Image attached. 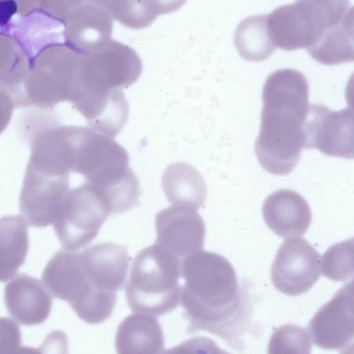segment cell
<instances>
[{"mask_svg": "<svg viewBox=\"0 0 354 354\" xmlns=\"http://www.w3.org/2000/svg\"><path fill=\"white\" fill-rule=\"evenodd\" d=\"M185 280L180 301L188 333L205 330L222 338L236 351L251 317L247 289L239 286L232 264L223 256L202 250L181 261Z\"/></svg>", "mask_w": 354, "mask_h": 354, "instance_id": "obj_1", "label": "cell"}, {"mask_svg": "<svg viewBox=\"0 0 354 354\" xmlns=\"http://www.w3.org/2000/svg\"><path fill=\"white\" fill-rule=\"evenodd\" d=\"M262 100L257 158L268 172L288 174L305 147L304 125L310 105L308 81L295 69L274 71L264 83Z\"/></svg>", "mask_w": 354, "mask_h": 354, "instance_id": "obj_2", "label": "cell"}, {"mask_svg": "<svg viewBox=\"0 0 354 354\" xmlns=\"http://www.w3.org/2000/svg\"><path fill=\"white\" fill-rule=\"evenodd\" d=\"M142 68L141 59L133 48L111 39L97 50L81 55L77 90L71 103L80 113L93 111L134 83Z\"/></svg>", "mask_w": 354, "mask_h": 354, "instance_id": "obj_3", "label": "cell"}, {"mask_svg": "<svg viewBox=\"0 0 354 354\" xmlns=\"http://www.w3.org/2000/svg\"><path fill=\"white\" fill-rule=\"evenodd\" d=\"M180 266L179 258L156 243L140 250L126 284L131 310L161 316L175 309L180 301Z\"/></svg>", "mask_w": 354, "mask_h": 354, "instance_id": "obj_4", "label": "cell"}, {"mask_svg": "<svg viewBox=\"0 0 354 354\" xmlns=\"http://www.w3.org/2000/svg\"><path fill=\"white\" fill-rule=\"evenodd\" d=\"M81 55L64 41H52L30 57L15 105L50 108L71 102L78 80Z\"/></svg>", "mask_w": 354, "mask_h": 354, "instance_id": "obj_5", "label": "cell"}, {"mask_svg": "<svg viewBox=\"0 0 354 354\" xmlns=\"http://www.w3.org/2000/svg\"><path fill=\"white\" fill-rule=\"evenodd\" d=\"M41 279L50 294L67 301L85 322L100 324L111 315L117 293L99 290L91 284L81 252L59 250L48 262Z\"/></svg>", "mask_w": 354, "mask_h": 354, "instance_id": "obj_6", "label": "cell"}, {"mask_svg": "<svg viewBox=\"0 0 354 354\" xmlns=\"http://www.w3.org/2000/svg\"><path fill=\"white\" fill-rule=\"evenodd\" d=\"M111 214L103 192L86 181L69 189L53 225L64 250L75 251L96 237Z\"/></svg>", "mask_w": 354, "mask_h": 354, "instance_id": "obj_7", "label": "cell"}, {"mask_svg": "<svg viewBox=\"0 0 354 354\" xmlns=\"http://www.w3.org/2000/svg\"><path fill=\"white\" fill-rule=\"evenodd\" d=\"M330 19L328 1H297L267 15L268 34L275 48L307 50L319 39Z\"/></svg>", "mask_w": 354, "mask_h": 354, "instance_id": "obj_8", "label": "cell"}, {"mask_svg": "<svg viewBox=\"0 0 354 354\" xmlns=\"http://www.w3.org/2000/svg\"><path fill=\"white\" fill-rule=\"evenodd\" d=\"M320 261L319 254L306 239H286L279 247L271 267L272 283L285 295H301L320 277Z\"/></svg>", "mask_w": 354, "mask_h": 354, "instance_id": "obj_9", "label": "cell"}, {"mask_svg": "<svg viewBox=\"0 0 354 354\" xmlns=\"http://www.w3.org/2000/svg\"><path fill=\"white\" fill-rule=\"evenodd\" d=\"M304 149H317L335 157L353 158V111L310 104L304 125Z\"/></svg>", "mask_w": 354, "mask_h": 354, "instance_id": "obj_10", "label": "cell"}, {"mask_svg": "<svg viewBox=\"0 0 354 354\" xmlns=\"http://www.w3.org/2000/svg\"><path fill=\"white\" fill-rule=\"evenodd\" d=\"M69 191V176L26 167L19 197L20 212L31 227L53 224Z\"/></svg>", "mask_w": 354, "mask_h": 354, "instance_id": "obj_11", "label": "cell"}, {"mask_svg": "<svg viewBox=\"0 0 354 354\" xmlns=\"http://www.w3.org/2000/svg\"><path fill=\"white\" fill-rule=\"evenodd\" d=\"M353 281L342 286L310 319L308 335L313 344L340 352L353 348Z\"/></svg>", "mask_w": 354, "mask_h": 354, "instance_id": "obj_12", "label": "cell"}, {"mask_svg": "<svg viewBox=\"0 0 354 354\" xmlns=\"http://www.w3.org/2000/svg\"><path fill=\"white\" fill-rule=\"evenodd\" d=\"M112 19L104 1H69L62 20L64 42L87 55L112 39Z\"/></svg>", "mask_w": 354, "mask_h": 354, "instance_id": "obj_13", "label": "cell"}, {"mask_svg": "<svg viewBox=\"0 0 354 354\" xmlns=\"http://www.w3.org/2000/svg\"><path fill=\"white\" fill-rule=\"evenodd\" d=\"M156 243L171 252L181 261L203 249L205 227L196 209L172 205L160 211L155 219Z\"/></svg>", "mask_w": 354, "mask_h": 354, "instance_id": "obj_14", "label": "cell"}, {"mask_svg": "<svg viewBox=\"0 0 354 354\" xmlns=\"http://www.w3.org/2000/svg\"><path fill=\"white\" fill-rule=\"evenodd\" d=\"M81 253L87 277L94 288L114 293L123 288L129 267L126 246L104 242Z\"/></svg>", "mask_w": 354, "mask_h": 354, "instance_id": "obj_15", "label": "cell"}, {"mask_svg": "<svg viewBox=\"0 0 354 354\" xmlns=\"http://www.w3.org/2000/svg\"><path fill=\"white\" fill-rule=\"evenodd\" d=\"M4 300L9 314L24 325H37L48 318L52 298L35 277L19 274L5 287Z\"/></svg>", "mask_w": 354, "mask_h": 354, "instance_id": "obj_16", "label": "cell"}, {"mask_svg": "<svg viewBox=\"0 0 354 354\" xmlns=\"http://www.w3.org/2000/svg\"><path fill=\"white\" fill-rule=\"evenodd\" d=\"M262 214L267 226L282 238L304 234L312 220L308 202L290 189H280L268 196Z\"/></svg>", "mask_w": 354, "mask_h": 354, "instance_id": "obj_17", "label": "cell"}, {"mask_svg": "<svg viewBox=\"0 0 354 354\" xmlns=\"http://www.w3.org/2000/svg\"><path fill=\"white\" fill-rule=\"evenodd\" d=\"M164 342L163 332L156 317L134 313L118 325L115 346L118 354H161Z\"/></svg>", "mask_w": 354, "mask_h": 354, "instance_id": "obj_18", "label": "cell"}, {"mask_svg": "<svg viewBox=\"0 0 354 354\" xmlns=\"http://www.w3.org/2000/svg\"><path fill=\"white\" fill-rule=\"evenodd\" d=\"M162 187L173 205L199 209L205 201L207 187L201 174L187 163L169 165L162 176Z\"/></svg>", "mask_w": 354, "mask_h": 354, "instance_id": "obj_19", "label": "cell"}, {"mask_svg": "<svg viewBox=\"0 0 354 354\" xmlns=\"http://www.w3.org/2000/svg\"><path fill=\"white\" fill-rule=\"evenodd\" d=\"M28 250V229L19 215L0 218V281L13 277L25 261Z\"/></svg>", "mask_w": 354, "mask_h": 354, "instance_id": "obj_20", "label": "cell"}, {"mask_svg": "<svg viewBox=\"0 0 354 354\" xmlns=\"http://www.w3.org/2000/svg\"><path fill=\"white\" fill-rule=\"evenodd\" d=\"M307 52L315 60L325 65L353 62V11L328 27Z\"/></svg>", "mask_w": 354, "mask_h": 354, "instance_id": "obj_21", "label": "cell"}, {"mask_svg": "<svg viewBox=\"0 0 354 354\" xmlns=\"http://www.w3.org/2000/svg\"><path fill=\"white\" fill-rule=\"evenodd\" d=\"M234 42L240 56L248 61L260 62L270 57L275 46L268 34L267 15L242 20L235 30Z\"/></svg>", "mask_w": 354, "mask_h": 354, "instance_id": "obj_22", "label": "cell"}, {"mask_svg": "<svg viewBox=\"0 0 354 354\" xmlns=\"http://www.w3.org/2000/svg\"><path fill=\"white\" fill-rule=\"evenodd\" d=\"M183 3L184 1H104L112 18L132 28L148 26L157 16L173 12Z\"/></svg>", "mask_w": 354, "mask_h": 354, "instance_id": "obj_23", "label": "cell"}, {"mask_svg": "<svg viewBox=\"0 0 354 354\" xmlns=\"http://www.w3.org/2000/svg\"><path fill=\"white\" fill-rule=\"evenodd\" d=\"M29 59L17 37L0 31V88L12 97L20 89Z\"/></svg>", "mask_w": 354, "mask_h": 354, "instance_id": "obj_24", "label": "cell"}, {"mask_svg": "<svg viewBox=\"0 0 354 354\" xmlns=\"http://www.w3.org/2000/svg\"><path fill=\"white\" fill-rule=\"evenodd\" d=\"M353 239L330 246L321 258L320 270L335 281L347 280L353 274Z\"/></svg>", "mask_w": 354, "mask_h": 354, "instance_id": "obj_25", "label": "cell"}, {"mask_svg": "<svg viewBox=\"0 0 354 354\" xmlns=\"http://www.w3.org/2000/svg\"><path fill=\"white\" fill-rule=\"evenodd\" d=\"M310 336L304 328L286 324L272 333L268 346V354H311Z\"/></svg>", "mask_w": 354, "mask_h": 354, "instance_id": "obj_26", "label": "cell"}, {"mask_svg": "<svg viewBox=\"0 0 354 354\" xmlns=\"http://www.w3.org/2000/svg\"><path fill=\"white\" fill-rule=\"evenodd\" d=\"M161 354H230L221 349L216 342L205 336L188 339L162 351Z\"/></svg>", "mask_w": 354, "mask_h": 354, "instance_id": "obj_27", "label": "cell"}, {"mask_svg": "<svg viewBox=\"0 0 354 354\" xmlns=\"http://www.w3.org/2000/svg\"><path fill=\"white\" fill-rule=\"evenodd\" d=\"M68 344L66 334L61 330L50 333L38 348L19 346L9 354H68Z\"/></svg>", "mask_w": 354, "mask_h": 354, "instance_id": "obj_28", "label": "cell"}, {"mask_svg": "<svg viewBox=\"0 0 354 354\" xmlns=\"http://www.w3.org/2000/svg\"><path fill=\"white\" fill-rule=\"evenodd\" d=\"M19 327L8 317H0V354H9L21 346Z\"/></svg>", "mask_w": 354, "mask_h": 354, "instance_id": "obj_29", "label": "cell"}, {"mask_svg": "<svg viewBox=\"0 0 354 354\" xmlns=\"http://www.w3.org/2000/svg\"><path fill=\"white\" fill-rule=\"evenodd\" d=\"M15 103L11 95L0 88V133L7 127L11 119Z\"/></svg>", "mask_w": 354, "mask_h": 354, "instance_id": "obj_30", "label": "cell"}, {"mask_svg": "<svg viewBox=\"0 0 354 354\" xmlns=\"http://www.w3.org/2000/svg\"><path fill=\"white\" fill-rule=\"evenodd\" d=\"M339 354H353V348H348L342 352H339Z\"/></svg>", "mask_w": 354, "mask_h": 354, "instance_id": "obj_31", "label": "cell"}]
</instances>
